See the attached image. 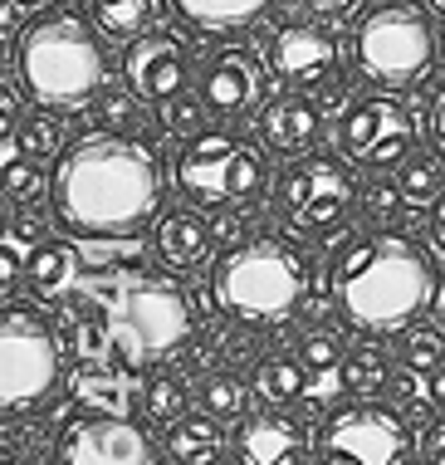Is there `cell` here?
I'll return each instance as SVG.
<instances>
[{"instance_id":"f1b7e54d","label":"cell","mask_w":445,"mask_h":465,"mask_svg":"<svg viewBox=\"0 0 445 465\" xmlns=\"http://www.w3.org/2000/svg\"><path fill=\"white\" fill-rule=\"evenodd\" d=\"M143 104L147 98H137L133 89H108L98 98V118H104L113 133H133V128H143Z\"/></svg>"},{"instance_id":"8d00e7d4","label":"cell","mask_w":445,"mask_h":465,"mask_svg":"<svg viewBox=\"0 0 445 465\" xmlns=\"http://www.w3.org/2000/svg\"><path fill=\"white\" fill-rule=\"evenodd\" d=\"M303 5H309L313 15H323V20H338V15H348L358 0H303Z\"/></svg>"},{"instance_id":"83f0119b","label":"cell","mask_w":445,"mask_h":465,"mask_svg":"<svg viewBox=\"0 0 445 465\" xmlns=\"http://www.w3.org/2000/svg\"><path fill=\"white\" fill-rule=\"evenodd\" d=\"M401 196L411 201H430V196H440V162L436 157H426V153H411L401 162Z\"/></svg>"},{"instance_id":"484cf974","label":"cell","mask_w":445,"mask_h":465,"mask_svg":"<svg viewBox=\"0 0 445 465\" xmlns=\"http://www.w3.org/2000/svg\"><path fill=\"white\" fill-rule=\"evenodd\" d=\"M445 362V333L436 323H411L401 333V368L406 372H436Z\"/></svg>"},{"instance_id":"6da1fadb","label":"cell","mask_w":445,"mask_h":465,"mask_svg":"<svg viewBox=\"0 0 445 465\" xmlns=\"http://www.w3.org/2000/svg\"><path fill=\"white\" fill-rule=\"evenodd\" d=\"M49 206L79 235H133L162 206V167L127 133H94L59 157Z\"/></svg>"},{"instance_id":"7c38bea8","label":"cell","mask_w":445,"mask_h":465,"mask_svg":"<svg viewBox=\"0 0 445 465\" xmlns=\"http://www.w3.org/2000/svg\"><path fill=\"white\" fill-rule=\"evenodd\" d=\"M201 104L215 118H245V113L270 104V69L245 45H231L206 59L201 69Z\"/></svg>"},{"instance_id":"9c48e42d","label":"cell","mask_w":445,"mask_h":465,"mask_svg":"<svg viewBox=\"0 0 445 465\" xmlns=\"http://www.w3.org/2000/svg\"><path fill=\"white\" fill-rule=\"evenodd\" d=\"M318 465H411V431L397 411L352 401L328 417L318 436Z\"/></svg>"},{"instance_id":"44dd1931","label":"cell","mask_w":445,"mask_h":465,"mask_svg":"<svg viewBox=\"0 0 445 465\" xmlns=\"http://www.w3.org/2000/svg\"><path fill=\"white\" fill-rule=\"evenodd\" d=\"M172 5L201 30H235V25L260 20L274 0H172Z\"/></svg>"},{"instance_id":"7bdbcfd3","label":"cell","mask_w":445,"mask_h":465,"mask_svg":"<svg viewBox=\"0 0 445 465\" xmlns=\"http://www.w3.org/2000/svg\"><path fill=\"white\" fill-rule=\"evenodd\" d=\"M0 465H20V460H15V456H5V460H0Z\"/></svg>"},{"instance_id":"5bb4252c","label":"cell","mask_w":445,"mask_h":465,"mask_svg":"<svg viewBox=\"0 0 445 465\" xmlns=\"http://www.w3.org/2000/svg\"><path fill=\"white\" fill-rule=\"evenodd\" d=\"M270 69L289 89L309 94V89H323V84L338 79L342 54H338V40L323 25H284L270 40Z\"/></svg>"},{"instance_id":"d4e9b609","label":"cell","mask_w":445,"mask_h":465,"mask_svg":"<svg viewBox=\"0 0 445 465\" xmlns=\"http://www.w3.org/2000/svg\"><path fill=\"white\" fill-rule=\"evenodd\" d=\"M342 382H348V392L358 397H377L381 387L391 382V368H387V353H377L372 343L352 348L348 358H342Z\"/></svg>"},{"instance_id":"2e32d148","label":"cell","mask_w":445,"mask_h":465,"mask_svg":"<svg viewBox=\"0 0 445 465\" xmlns=\"http://www.w3.org/2000/svg\"><path fill=\"white\" fill-rule=\"evenodd\" d=\"M303 456H309L303 426L279 417V411L245 417L235 431V460L240 465H303Z\"/></svg>"},{"instance_id":"74e56055","label":"cell","mask_w":445,"mask_h":465,"mask_svg":"<svg viewBox=\"0 0 445 465\" xmlns=\"http://www.w3.org/2000/svg\"><path fill=\"white\" fill-rule=\"evenodd\" d=\"M430 137H436V153L445 157V94H436V104H430Z\"/></svg>"},{"instance_id":"4dcf8cb0","label":"cell","mask_w":445,"mask_h":465,"mask_svg":"<svg viewBox=\"0 0 445 465\" xmlns=\"http://www.w3.org/2000/svg\"><path fill=\"white\" fill-rule=\"evenodd\" d=\"M64 147V123L54 113H35L30 123H25V153L30 157H59Z\"/></svg>"},{"instance_id":"d6986e66","label":"cell","mask_w":445,"mask_h":465,"mask_svg":"<svg viewBox=\"0 0 445 465\" xmlns=\"http://www.w3.org/2000/svg\"><path fill=\"white\" fill-rule=\"evenodd\" d=\"M152 241H157V255L167 260L172 270H196L201 260L211 255L215 235H211V221H201L196 211L176 206L157 221V235H152Z\"/></svg>"},{"instance_id":"ac0fdd59","label":"cell","mask_w":445,"mask_h":465,"mask_svg":"<svg viewBox=\"0 0 445 465\" xmlns=\"http://www.w3.org/2000/svg\"><path fill=\"white\" fill-rule=\"evenodd\" d=\"M74 280H79V250L69 241H40L25 260V289L44 304H59V299L74 294Z\"/></svg>"},{"instance_id":"ee69618b","label":"cell","mask_w":445,"mask_h":465,"mask_svg":"<svg viewBox=\"0 0 445 465\" xmlns=\"http://www.w3.org/2000/svg\"><path fill=\"white\" fill-rule=\"evenodd\" d=\"M74 5H98V0H74Z\"/></svg>"},{"instance_id":"f546056e","label":"cell","mask_w":445,"mask_h":465,"mask_svg":"<svg viewBox=\"0 0 445 465\" xmlns=\"http://www.w3.org/2000/svg\"><path fill=\"white\" fill-rule=\"evenodd\" d=\"M201 407L211 411V417H240L245 411V387L235 382V377H225V372H215V377H206L201 382Z\"/></svg>"},{"instance_id":"e0dca14e","label":"cell","mask_w":445,"mask_h":465,"mask_svg":"<svg viewBox=\"0 0 445 465\" xmlns=\"http://www.w3.org/2000/svg\"><path fill=\"white\" fill-rule=\"evenodd\" d=\"M318 133H323V113H318V104L303 98L299 89L279 94V98H270V104L260 108V137H264V147L279 153V157L309 153V147L318 143Z\"/></svg>"},{"instance_id":"1f68e13d","label":"cell","mask_w":445,"mask_h":465,"mask_svg":"<svg viewBox=\"0 0 445 465\" xmlns=\"http://www.w3.org/2000/svg\"><path fill=\"white\" fill-rule=\"evenodd\" d=\"M201 113H206V104H191V98H172V104H162V128H167L172 137H196L201 133Z\"/></svg>"},{"instance_id":"7a4b0ae2","label":"cell","mask_w":445,"mask_h":465,"mask_svg":"<svg viewBox=\"0 0 445 465\" xmlns=\"http://www.w3.org/2000/svg\"><path fill=\"white\" fill-rule=\"evenodd\" d=\"M333 304L348 329L367 338L406 333L436 299V260L411 235L372 231L342 241L333 260Z\"/></svg>"},{"instance_id":"4fadbf2b","label":"cell","mask_w":445,"mask_h":465,"mask_svg":"<svg viewBox=\"0 0 445 465\" xmlns=\"http://www.w3.org/2000/svg\"><path fill=\"white\" fill-rule=\"evenodd\" d=\"M123 79L147 104H172L191 84V54L176 35H137L123 49Z\"/></svg>"},{"instance_id":"f6af8a7d","label":"cell","mask_w":445,"mask_h":465,"mask_svg":"<svg viewBox=\"0 0 445 465\" xmlns=\"http://www.w3.org/2000/svg\"><path fill=\"white\" fill-rule=\"evenodd\" d=\"M440 59H445V30H440Z\"/></svg>"},{"instance_id":"9a60e30c","label":"cell","mask_w":445,"mask_h":465,"mask_svg":"<svg viewBox=\"0 0 445 465\" xmlns=\"http://www.w3.org/2000/svg\"><path fill=\"white\" fill-rule=\"evenodd\" d=\"M59 465H152V441L123 417H88L64 431Z\"/></svg>"},{"instance_id":"5b68a950","label":"cell","mask_w":445,"mask_h":465,"mask_svg":"<svg viewBox=\"0 0 445 465\" xmlns=\"http://www.w3.org/2000/svg\"><path fill=\"white\" fill-rule=\"evenodd\" d=\"M352 49H358V69L372 84L387 89H411L421 84L440 54V35L430 25V10L416 0H381L352 30Z\"/></svg>"},{"instance_id":"ba28073f","label":"cell","mask_w":445,"mask_h":465,"mask_svg":"<svg viewBox=\"0 0 445 465\" xmlns=\"http://www.w3.org/2000/svg\"><path fill=\"white\" fill-rule=\"evenodd\" d=\"M279 216L303 235H333L348 221L352 201H358V182L348 172V157L333 153H313L294 162V167L279 177Z\"/></svg>"},{"instance_id":"8fae6325","label":"cell","mask_w":445,"mask_h":465,"mask_svg":"<svg viewBox=\"0 0 445 465\" xmlns=\"http://www.w3.org/2000/svg\"><path fill=\"white\" fill-rule=\"evenodd\" d=\"M338 153L358 167H401L416 153V113L391 94L358 98L338 123Z\"/></svg>"},{"instance_id":"f35d334b","label":"cell","mask_w":445,"mask_h":465,"mask_svg":"<svg viewBox=\"0 0 445 465\" xmlns=\"http://www.w3.org/2000/svg\"><path fill=\"white\" fill-rule=\"evenodd\" d=\"M430 241H436V250L445 255V192L436 196V206H430Z\"/></svg>"},{"instance_id":"277c9868","label":"cell","mask_w":445,"mask_h":465,"mask_svg":"<svg viewBox=\"0 0 445 465\" xmlns=\"http://www.w3.org/2000/svg\"><path fill=\"white\" fill-rule=\"evenodd\" d=\"M309 289V260L279 235H254L235 245L211 274V299L235 323H279L299 309Z\"/></svg>"},{"instance_id":"7402d4cb","label":"cell","mask_w":445,"mask_h":465,"mask_svg":"<svg viewBox=\"0 0 445 465\" xmlns=\"http://www.w3.org/2000/svg\"><path fill=\"white\" fill-rule=\"evenodd\" d=\"M254 387H260L264 401L289 407V401L309 397V368H303V358H264L260 372H254Z\"/></svg>"},{"instance_id":"3957f363","label":"cell","mask_w":445,"mask_h":465,"mask_svg":"<svg viewBox=\"0 0 445 465\" xmlns=\"http://www.w3.org/2000/svg\"><path fill=\"white\" fill-rule=\"evenodd\" d=\"M15 64H20V84L44 108H84L104 89V74H108L98 35L69 10L40 15L20 35Z\"/></svg>"},{"instance_id":"603a6c76","label":"cell","mask_w":445,"mask_h":465,"mask_svg":"<svg viewBox=\"0 0 445 465\" xmlns=\"http://www.w3.org/2000/svg\"><path fill=\"white\" fill-rule=\"evenodd\" d=\"M299 358H303V368H309V397H323V392L348 387V382H342V348H338V338L309 333V338H303V348H299Z\"/></svg>"},{"instance_id":"d590c367","label":"cell","mask_w":445,"mask_h":465,"mask_svg":"<svg viewBox=\"0 0 445 465\" xmlns=\"http://www.w3.org/2000/svg\"><path fill=\"white\" fill-rule=\"evenodd\" d=\"M421 460H426V465H445V417L426 426V441H421Z\"/></svg>"},{"instance_id":"ffe728a7","label":"cell","mask_w":445,"mask_h":465,"mask_svg":"<svg viewBox=\"0 0 445 465\" xmlns=\"http://www.w3.org/2000/svg\"><path fill=\"white\" fill-rule=\"evenodd\" d=\"M167 450L176 465H215L225 456V431H221V417H182L172 421V436H167Z\"/></svg>"},{"instance_id":"d6a6232c","label":"cell","mask_w":445,"mask_h":465,"mask_svg":"<svg viewBox=\"0 0 445 465\" xmlns=\"http://www.w3.org/2000/svg\"><path fill=\"white\" fill-rule=\"evenodd\" d=\"M40 186H44V177L35 162H10L5 167V201H35Z\"/></svg>"},{"instance_id":"cb8c5ba5","label":"cell","mask_w":445,"mask_h":465,"mask_svg":"<svg viewBox=\"0 0 445 465\" xmlns=\"http://www.w3.org/2000/svg\"><path fill=\"white\" fill-rule=\"evenodd\" d=\"M94 20L104 35H118V40H137L152 20H157V0H98Z\"/></svg>"},{"instance_id":"30bf717a","label":"cell","mask_w":445,"mask_h":465,"mask_svg":"<svg viewBox=\"0 0 445 465\" xmlns=\"http://www.w3.org/2000/svg\"><path fill=\"white\" fill-rule=\"evenodd\" d=\"M113 333L123 338L127 353L143 358H162L172 348H182L191 338V304L186 294L162 274H143V280L127 284L118 319H113Z\"/></svg>"},{"instance_id":"4316f807","label":"cell","mask_w":445,"mask_h":465,"mask_svg":"<svg viewBox=\"0 0 445 465\" xmlns=\"http://www.w3.org/2000/svg\"><path fill=\"white\" fill-rule=\"evenodd\" d=\"M143 411L152 421H182V411H186V387H182V377H152V382L143 387Z\"/></svg>"},{"instance_id":"60d3db41","label":"cell","mask_w":445,"mask_h":465,"mask_svg":"<svg viewBox=\"0 0 445 465\" xmlns=\"http://www.w3.org/2000/svg\"><path fill=\"white\" fill-rule=\"evenodd\" d=\"M426 5H430V10H440V15H445V0H426Z\"/></svg>"},{"instance_id":"ab89813d","label":"cell","mask_w":445,"mask_h":465,"mask_svg":"<svg viewBox=\"0 0 445 465\" xmlns=\"http://www.w3.org/2000/svg\"><path fill=\"white\" fill-rule=\"evenodd\" d=\"M430 401H436V407H445V362L430 372Z\"/></svg>"},{"instance_id":"836d02e7","label":"cell","mask_w":445,"mask_h":465,"mask_svg":"<svg viewBox=\"0 0 445 465\" xmlns=\"http://www.w3.org/2000/svg\"><path fill=\"white\" fill-rule=\"evenodd\" d=\"M397 201H406L401 196V186H391V182H372L362 192V211L372 221H387V216H397Z\"/></svg>"},{"instance_id":"8992f818","label":"cell","mask_w":445,"mask_h":465,"mask_svg":"<svg viewBox=\"0 0 445 465\" xmlns=\"http://www.w3.org/2000/svg\"><path fill=\"white\" fill-rule=\"evenodd\" d=\"M176 186L196 206H250L270 186V162L250 137L206 128L176 153Z\"/></svg>"},{"instance_id":"b9f144b4","label":"cell","mask_w":445,"mask_h":465,"mask_svg":"<svg viewBox=\"0 0 445 465\" xmlns=\"http://www.w3.org/2000/svg\"><path fill=\"white\" fill-rule=\"evenodd\" d=\"M15 5H44V0H15Z\"/></svg>"},{"instance_id":"e575fe53","label":"cell","mask_w":445,"mask_h":465,"mask_svg":"<svg viewBox=\"0 0 445 465\" xmlns=\"http://www.w3.org/2000/svg\"><path fill=\"white\" fill-rule=\"evenodd\" d=\"M245 231H250V225H245V216H240V211H221V216H215L211 221V235H215V245H245Z\"/></svg>"},{"instance_id":"52a82bcc","label":"cell","mask_w":445,"mask_h":465,"mask_svg":"<svg viewBox=\"0 0 445 465\" xmlns=\"http://www.w3.org/2000/svg\"><path fill=\"white\" fill-rule=\"evenodd\" d=\"M59 387V338L54 329L25 304H5L0 319V407L35 411Z\"/></svg>"}]
</instances>
